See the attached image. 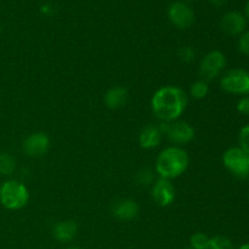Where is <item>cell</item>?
<instances>
[{
    "instance_id": "8",
    "label": "cell",
    "mask_w": 249,
    "mask_h": 249,
    "mask_svg": "<svg viewBox=\"0 0 249 249\" xmlns=\"http://www.w3.org/2000/svg\"><path fill=\"white\" fill-rule=\"evenodd\" d=\"M169 21L180 29H187L194 24L195 12L191 7L182 1H175L168 9Z\"/></svg>"
},
{
    "instance_id": "16",
    "label": "cell",
    "mask_w": 249,
    "mask_h": 249,
    "mask_svg": "<svg viewBox=\"0 0 249 249\" xmlns=\"http://www.w3.org/2000/svg\"><path fill=\"white\" fill-rule=\"evenodd\" d=\"M16 170V160L10 153H0V175L9 177Z\"/></svg>"
},
{
    "instance_id": "3",
    "label": "cell",
    "mask_w": 249,
    "mask_h": 249,
    "mask_svg": "<svg viewBox=\"0 0 249 249\" xmlns=\"http://www.w3.org/2000/svg\"><path fill=\"white\" fill-rule=\"evenodd\" d=\"M29 191L23 182L18 180H6L0 186V203L9 211H18L27 206Z\"/></svg>"
},
{
    "instance_id": "24",
    "label": "cell",
    "mask_w": 249,
    "mask_h": 249,
    "mask_svg": "<svg viewBox=\"0 0 249 249\" xmlns=\"http://www.w3.org/2000/svg\"><path fill=\"white\" fill-rule=\"evenodd\" d=\"M237 111L242 114H249V96H243L237 102Z\"/></svg>"
},
{
    "instance_id": "2",
    "label": "cell",
    "mask_w": 249,
    "mask_h": 249,
    "mask_svg": "<svg viewBox=\"0 0 249 249\" xmlns=\"http://www.w3.org/2000/svg\"><path fill=\"white\" fill-rule=\"evenodd\" d=\"M189 162V155L181 146H169L158 155L156 173L163 179H177L186 172Z\"/></svg>"
},
{
    "instance_id": "15",
    "label": "cell",
    "mask_w": 249,
    "mask_h": 249,
    "mask_svg": "<svg viewBox=\"0 0 249 249\" xmlns=\"http://www.w3.org/2000/svg\"><path fill=\"white\" fill-rule=\"evenodd\" d=\"M128 97V90L118 85V87H112L111 89L107 90L104 101L109 109H119L125 106Z\"/></svg>"
},
{
    "instance_id": "26",
    "label": "cell",
    "mask_w": 249,
    "mask_h": 249,
    "mask_svg": "<svg viewBox=\"0 0 249 249\" xmlns=\"http://www.w3.org/2000/svg\"><path fill=\"white\" fill-rule=\"evenodd\" d=\"M245 17L246 19H248L249 21V1L246 4V7H245Z\"/></svg>"
},
{
    "instance_id": "17",
    "label": "cell",
    "mask_w": 249,
    "mask_h": 249,
    "mask_svg": "<svg viewBox=\"0 0 249 249\" xmlns=\"http://www.w3.org/2000/svg\"><path fill=\"white\" fill-rule=\"evenodd\" d=\"M209 92V85L208 82L203 79H199L197 82H195L191 85V89H190V94L194 99L196 100H202L208 95Z\"/></svg>"
},
{
    "instance_id": "27",
    "label": "cell",
    "mask_w": 249,
    "mask_h": 249,
    "mask_svg": "<svg viewBox=\"0 0 249 249\" xmlns=\"http://www.w3.org/2000/svg\"><path fill=\"white\" fill-rule=\"evenodd\" d=\"M238 249H249V243H245V245L241 246V247Z\"/></svg>"
},
{
    "instance_id": "20",
    "label": "cell",
    "mask_w": 249,
    "mask_h": 249,
    "mask_svg": "<svg viewBox=\"0 0 249 249\" xmlns=\"http://www.w3.org/2000/svg\"><path fill=\"white\" fill-rule=\"evenodd\" d=\"M155 181V174L151 169H142L136 174V182L141 186H148Z\"/></svg>"
},
{
    "instance_id": "6",
    "label": "cell",
    "mask_w": 249,
    "mask_h": 249,
    "mask_svg": "<svg viewBox=\"0 0 249 249\" xmlns=\"http://www.w3.org/2000/svg\"><path fill=\"white\" fill-rule=\"evenodd\" d=\"M224 91L235 95H249V72L241 68L226 72L220 79Z\"/></svg>"
},
{
    "instance_id": "21",
    "label": "cell",
    "mask_w": 249,
    "mask_h": 249,
    "mask_svg": "<svg viewBox=\"0 0 249 249\" xmlns=\"http://www.w3.org/2000/svg\"><path fill=\"white\" fill-rule=\"evenodd\" d=\"M178 56H179V58L182 62L189 63L195 60V57H196V51H195V49L192 46H182L178 51Z\"/></svg>"
},
{
    "instance_id": "22",
    "label": "cell",
    "mask_w": 249,
    "mask_h": 249,
    "mask_svg": "<svg viewBox=\"0 0 249 249\" xmlns=\"http://www.w3.org/2000/svg\"><path fill=\"white\" fill-rule=\"evenodd\" d=\"M238 142H240V147L249 153V125L243 126L241 129L240 135H238Z\"/></svg>"
},
{
    "instance_id": "25",
    "label": "cell",
    "mask_w": 249,
    "mask_h": 249,
    "mask_svg": "<svg viewBox=\"0 0 249 249\" xmlns=\"http://www.w3.org/2000/svg\"><path fill=\"white\" fill-rule=\"evenodd\" d=\"M209 1L215 5V6H223V5L226 4L228 0H209Z\"/></svg>"
},
{
    "instance_id": "5",
    "label": "cell",
    "mask_w": 249,
    "mask_h": 249,
    "mask_svg": "<svg viewBox=\"0 0 249 249\" xmlns=\"http://www.w3.org/2000/svg\"><path fill=\"white\" fill-rule=\"evenodd\" d=\"M223 163L226 169L237 178L249 175V153L241 147H231L223 155Z\"/></svg>"
},
{
    "instance_id": "18",
    "label": "cell",
    "mask_w": 249,
    "mask_h": 249,
    "mask_svg": "<svg viewBox=\"0 0 249 249\" xmlns=\"http://www.w3.org/2000/svg\"><path fill=\"white\" fill-rule=\"evenodd\" d=\"M206 249H235V247L230 238L225 237V236H215L209 240Z\"/></svg>"
},
{
    "instance_id": "10",
    "label": "cell",
    "mask_w": 249,
    "mask_h": 249,
    "mask_svg": "<svg viewBox=\"0 0 249 249\" xmlns=\"http://www.w3.org/2000/svg\"><path fill=\"white\" fill-rule=\"evenodd\" d=\"M151 196L153 201L160 207H168L175 201V187L172 184V181L168 179H160L156 180L152 184L151 189Z\"/></svg>"
},
{
    "instance_id": "30",
    "label": "cell",
    "mask_w": 249,
    "mask_h": 249,
    "mask_svg": "<svg viewBox=\"0 0 249 249\" xmlns=\"http://www.w3.org/2000/svg\"><path fill=\"white\" fill-rule=\"evenodd\" d=\"M0 33H1V27H0Z\"/></svg>"
},
{
    "instance_id": "14",
    "label": "cell",
    "mask_w": 249,
    "mask_h": 249,
    "mask_svg": "<svg viewBox=\"0 0 249 249\" xmlns=\"http://www.w3.org/2000/svg\"><path fill=\"white\" fill-rule=\"evenodd\" d=\"M162 138L163 134L160 126L150 124L141 130L140 135H139V143L145 150H152L160 145Z\"/></svg>"
},
{
    "instance_id": "29",
    "label": "cell",
    "mask_w": 249,
    "mask_h": 249,
    "mask_svg": "<svg viewBox=\"0 0 249 249\" xmlns=\"http://www.w3.org/2000/svg\"><path fill=\"white\" fill-rule=\"evenodd\" d=\"M184 249H194V248H191V247H190V246H189V247H186V248H184Z\"/></svg>"
},
{
    "instance_id": "19",
    "label": "cell",
    "mask_w": 249,
    "mask_h": 249,
    "mask_svg": "<svg viewBox=\"0 0 249 249\" xmlns=\"http://www.w3.org/2000/svg\"><path fill=\"white\" fill-rule=\"evenodd\" d=\"M211 238L203 232H196L190 238V247L194 249H206Z\"/></svg>"
},
{
    "instance_id": "1",
    "label": "cell",
    "mask_w": 249,
    "mask_h": 249,
    "mask_svg": "<svg viewBox=\"0 0 249 249\" xmlns=\"http://www.w3.org/2000/svg\"><path fill=\"white\" fill-rule=\"evenodd\" d=\"M187 106V95L182 89L173 85L163 87L153 94L151 100L152 112L160 122L178 121Z\"/></svg>"
},
{
    "instance_id": "23",
    "label": "cell",
    "mask_w": 249,
    "mask_h": 249,
    "mask_svg": "<svg viewBox=\"0 0 249 249\" xmlns=\"http://www.w3.org/2000/svg\"><path fill=\"white\" fill-rule=\"evenodd\" d=\"M238 50L243 55L249 56V31L245 32V33L240 36V39H238Z\"/></svg>"
},
{
    "instance_id": "28",
    "label": "cell",
    "mask_w": 249,
    "mask_h": 249,
    "mask_svg": "<svg viewBox=\"0 0 249 249\" xmlns=\"http://www.w3.org/2000/svg\"><path fill=\"white\" fill-rule=\"evenodd\" d=\"M66 249H82L80 247H75V246H71V247L66 248Z\"/></svg>"
},
{
    "instance_id": "11",
    "label": "cell",
    "mask_w": 249,
    "mask_h": 249,
    "mask_svg": "<svg viewBox=\"0 0 249 249\" xmlns=\"http://www.w3.org/2000/svg\"><path fill=\"white\" fill-rule=\"evenodd\" d=\"M220 27L229 36H241L242 33H245L246 28H247V19H246L245 15L241 12L230 11L223 16Z\"/></svg>"
},
{
    "instance_id": "7",
    "label": "cell",
    "mask_w": 249,
    "mask_h": 249,
    "mask_svg": "<svg viewBox=\"0 0 249 249\" xmlns=\"http://www.w3.org/2000/svg\"><path fill=\"white\" fill-rule=\"evenodd\" d=\"M225 67V55L221 51L213 50L202 58L201 63H199L198 72L202 79L206 80V82H209V80H213L216 77H219Z\"/></svg>"
},
{
    "instance_id": "9",
    "label": "cell",
    "mask_w": 249,
    "mask_h": 249,
    "mask_svg": "<svg viewBox=\"0 0 249 249\" xmlns=\"http://www.w3.org/2000/svg\"><path fill=\"white\" fill-rule=\"evenodd\" d=\"M49 147H50V139L45 133H41V131L31 134L22 145L26 156L32 158L43 157L49 151Z\"/></svg>"
},
{
    "instance_id": "4",
    "label": "cell",
    "mask_w": 249,
    "mask_h": 249,
    "mask_svg": "<svg viewBox=\"0 0 249 249\" xmlns=\"http://www.w3.org/2000/svg\"><path fill=\"white\" fill-rule=\"evenodd\" d=\"M158 126H160L163 135L167 136L168 140L170 142L175 143V146L189 143L195 138L194 126L185 121L178 119V121L169 122V123L160 122V124Z\"/></svg>"
},
{
    "instance_id": "12",
    "label": "cell",
    "mask_w": 249,
    "mask_h": 249,
    "mask_svg": "<svg viewBox=\"0 0 249 249\" xmlns=\"http://www.w3.org/2000/svg\"><path fill=\"white\" fill-rule=\"evenodd\" d=\"M112 214L116 216L118 220L129 221L136 218L139 214V206L134 199L122 198L119 201L114 202L112 207Z\"/></svg>"
},
{
    "instance_id": "13",
    "label": "cell",
    "mask_w": 249,
    "mask_h": 249,
    "mask_svg": "<svg viewBox=\"0 0 249 249\" xmlns=\"http://www.w3.org/2000/svg\"><path fill=\"white\" fill-rule=\"evenodd\" d=\"M78 233V225L74 220L58 221L53 229V236L61 243L71 242Z\"/></svg>"
}]
</instances>
